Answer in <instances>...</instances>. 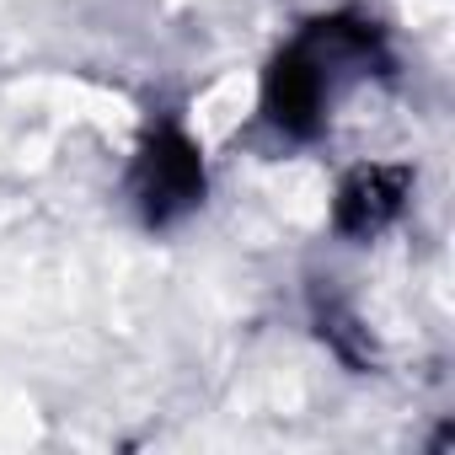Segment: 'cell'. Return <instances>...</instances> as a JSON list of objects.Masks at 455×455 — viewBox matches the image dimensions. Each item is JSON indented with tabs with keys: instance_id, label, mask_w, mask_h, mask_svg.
I'll return each mask as SVG.
<instances>
[{
	"instance_id": "1",
	"label": "cell",
	"mask_w": 455,
	"mask_h": 455,
	"mask_svg": "<svg viewBox=\"0 0 455 455\" xmlns=\"http://www.w3.org/2000/svg\"><path fill=\"white\" fill-rule=\"evenodd\" d=\"M391 44L370 17H316L274 54L263 76V113L284 140H316L332 118V102L370 76H391Z\"/></svg>"
},
{
	"instance_id": "2",
	"label": "cell",
	"mask_w": 455,
	"mask_h": 455,
	"mask_svg": "<svg viewBox=\"0 0 455 455\" xmlns=\"http://www.w3.org/2000/svg\"><path fill=\"white\" fill-rule=\"evenodd\" d=\"M129 193H134L145 225H177L188 209L204 204V156H198V145L177 124L150 129L140 156H134Z\"/></svg>"
},
{
	"instance_id": "3",
	"label": "cell",
	"mask_w": 455,
	"mask_h": 455,
	"mask_svg": "<svg viewBox=\"0 0 455 455\" xmlns=\"http://www.w3.org/2000/svg\"><path fill=\"white\" fill-rule=\"evenodd\" d=\"M407 193H412V172L407 166H359L338 188L332 225L343 236H354V242H370V236H380L386 225L402 214Z\"/></svg>"
}]
</instances>
